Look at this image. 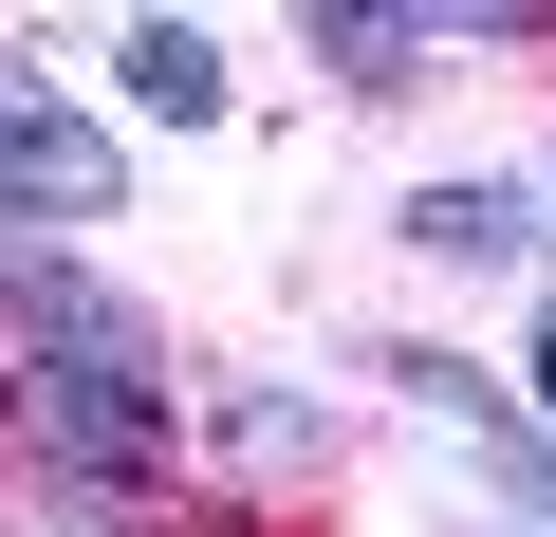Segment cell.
I'll return each mask as SVG.
<instances>
[{"label": "cell", "mask_w": 556, "mask_h": 537, "mask_svg": "<svg viewBox=\"0 0 556 537\" xmlns=\"http://www.w3.org/2000/svg\"><path fill=\"white\" fill-rule=\"evenodd\" d=\"M538 389H556V297H538Z\"/></svg>", "instance_id": "obj_6"}, {"label": "cell", "mask_w": 556, "mask_h": 537, "mask_svg": "<svg viewBox=\"0 0 556 537\" xmlns=\"http://www.w3.org/2000/svg\"><path fill=\"white\" fill-rule=\"evenodd\" d=\"M408 241H427V259H519V186H427Z\"/></svg>", "instance_id": "obj_3"}, {"label": "cell", "mask_w": 556, "mask_h": 537, "mask_svg": "<svg viewBox=\"0 0 556 537\" xmlns=\"http://www.w3.org/2000/svg\"><path fill=\"white\" fill-rule=\"evenodd\" d=\"M20 334H38V426H56L93 482H130V463L167 445V371H149V316H130V297H93V279H38V297H20Z\"/></svg>", "instance_id": "obj_1"}, {"label": "cell", "mask_w": 556, "mask_h": 537, "mask_svg": "<svg viewBox=\"0 0 556 537\" xmlns=\"http://www.w3.org/2000/svg\"><path fill=\"white\" fill-rule=\"evenodd\" d=\"M130 93H149V112H186V130H204V112H223V56H204V38H186V20H149V38H130Z\"/></svg>", "instance_id": "obj_4"}, {"label": "cell", "mask_w": 556, "mask_h": 537, "mask_svg": "<svg viewBox=\"0 0 556 537\" xmlns=\"http://www.w3.org/2000/svg\"><path fill=\"white\" fill-rule=\"evenodd\" d=\"M0 204H56V222L112 204V149H93L56 93H20V75H0Z\"/></svg>", "instance_id": "obj_2"}, {"label": "cell", "mask_w": 556, "mask_h": 537, "mask_svg": "<svg viewBox=\"0 0 556 537\" xmlns=\"http://www.w3.org/2000/svg\"><path fill=\"white\" fill-rule=\"evenodd\" d=\"M316 38H334V56H353V75H371V93H408V56H427V38H445V20H316Z\"/></svg>", "instance_id": "obj_5"}]
</instances>
